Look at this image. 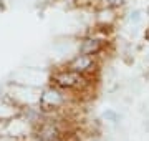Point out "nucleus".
I'll list each match as a JSON object with an SVG mask.
<instances>
[{"instance_id": "f257e3e1", "label": "nucleus", "mask_w": 149, "mask_h": 141, "mask_svg": "<svg viewBox=\"0 0 149 141\" xmlns=\"http://www.w3.org/2000/svg\"><path fill=\"white\" fill-rule=\"evenodd\" d=\"M55 82L58 83L60 87H63V88H73V87H78V85L83 82V78H81L80 73L70 70V71L58 73V75L55 76Z\"/></svg>"}, {"instance_id": "f03ea898", "label": "nucleus", "mask_w": 149, "mask_h": 141, "mask_svg": "<svg viewBox=\"0 0 149 141\" xmlns=\"http://www.w3.org/2000/svg\"><path fill=\"white\" fill-rule=\"evenodd\" d=\"M91 66H93V60L90 55H80L70 63V70L76 71V73H83V71L91 70Z\"/></svg>"}, {"instance_id": "7ed1b4c3", "label": "nucleus", "mask_w": 149, "mask_h": 141, "mask_svg": "<svg viewBox=\"0 0 149 141\" xmlns=\"http://www.w3.org/2000/svg\"><path fill=\"white\" fill-rule=\"evenodd\" d=\"M61 95H60L58 91H55V90H48V91L43 93L42 96V105L45 106V110L48 108H55V106H58L60 103H61Z\"/></svg>"}, {"instance_id": "20e7f679", "label": "nucleus", "mask_w": 149, "mask_h": 141, "mask_svg": "<svg viewBox=\"0 0 149 141\" xmlns=\"http://www.w3.org/2000/svg\"><path fill=\"white\" fill-rule=\"evenodd\" d=\"M101 48V42L100 40H85L83 43H81V48H80V52L83 55H93V53H96L98 50Z\"/></svg>"}, {"instance_id": "39448f33", "label": "nucleus", "mask_w": 149, "mask_h": 141, "mask_svg": "<svg viewBox=\"0 0 149 141\" xmlns=\"http://www.w3.org/2000/svg\"><path fill=\"white\" fill-rule=\"evenodd\" d=\"M100 2H103V3L108 5V7H119V5H123L126 0H100Z\"/></svg>"}, {"instance_id": "423d86ee", "label": "nucleus", "mask_w": 149, "mask_h": 141, "mask_svg": "<svg viewBox=\"0 0 149 141\" xmlns=\"http://www.w3.org/2000/svg\"><path fill=\"white\" fill-rule=\"evenodd\" d=\"M52 141H56V140H52Z\"/></svg>"}]
</instances>
